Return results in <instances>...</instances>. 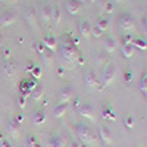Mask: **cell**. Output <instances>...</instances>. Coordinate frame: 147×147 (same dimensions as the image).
Here are the masks:
<instances>
[{
	"label": "cell",
	"mask_w": 147,
	"mask_h": 147,
	"mask_svg": "<svg viewBox=\"0 0 147 147\" xmlns=\"http://www.w3.org/2000/svg\"><path fill=\"white\" fill-rule=\"evenodd\" d=\"M77 136L84 144H87V146H96V143H97L96 136L91 132V129L85 124H78L77 125Z\"/></svg>",
	"instance_id": "obj_1"
},
{
	"label": "cell",
	"mask_w": 147,
	"mask_h": 147,
	"mask_svg": "<svg viewBox=\"0 0 147 147\" xmlns=\"http://www.w3.org/2000/svg\"><path fill=\"white\" fill-rule=\"evenodd\" d=\"M59 52H60V57H62L63 60H68L69 63L75 62V60L78 59V56H80L78 49L74 47L69 41H63L62 46H60V49H59Z\"/></svg>",
	"instance_id": "obj_2"
},
{
	"label": "cell",
	"mask_w": 147,
	"mask_h": 147,
	"mask_svg": "<svg viewBox=\"0 0 147 147\" xmlns=\"http://www.w3.org/2000/svg\"><path fill=\"white\" fill-rule=\"evenodd\" d=\"M115 75H116V68H115V65L107 63V65L105 66V69H103L102 78H100V90L112 84V81L115 80Z\"/></svg>",
	"instance_id": "obj_3"
},
{
	"label": "cell",
	"mask_w": 147,
	"mask_h": 147,
	"mask_svg": "<svg viewBox=\"0 0 147 147\" xmlns=\"http://www.w3.org/2000/svg\"><path fill=\"white\" fill-rule=\"evenodd\" d=\"M118 27L124 31H136V22H134L132 16L129 13H121L118 16Z\"/></svg>",
	"instance_id": "obj_4"
},
{
	"label": "cell",
	"mask_w": 147,
	"mask_h": 147,
	"mask_svg": "<svg viewBox=\"0 0 147 147\" xmlns=\"http://www.w3.org/2000/svg\"><path fill=\"white\" fill-rule=\"evenodd\" d=\"M84 78H85V84H87L88 88H91V90H100V80L97 78L93 72H87Z\"/></svg>",
	"instance_id": "obj_5"
},
{
	"label": "cell",
	"mask_w": 147,
	"mask_h": 147,
	"mask_svg": "<svg viewBox=\"0 0 147 147\" xmlns=\"http://www.w3.org/2000/svg\"><path fill=\"white\" fill-rule=\"evenodd\" d=\"M77 110H78V113H80L81 116H84V118L91 119V121H94V119H96L94 109H93L90 105H87V103H81V106H80Z\"/></svg>",
	"instance_id": "obj_6"
},
{
	"label": "cell",
	"mask_w": 147,
	"mask_h": 147,
	"mask_svg": "<svg viewBox=\"0 0 147 147\" xmlns=\"http://www.w3.org/2000/svg\"><path fill=\"white\" fill-rule=\"evenodd\" d=\"M38 18L44 24H47L49 21H52V7L49 5H41L38 7Z\"/></svg>",
	"instance_id": "obj_7"
},
{
	"label": "cell",
	"mask_w": 147,
	"mask_h": 147,
	"mask_svg": "<svg viewBox=\"0 0 147 147\" xmlns=\"http://www.w3.org/2000/svg\"><path fill=\"white\" fill-rule=\"evenodd\" d=\"M65 9L69 12L71 15H77L78 12L82 9V3L80 0H66L65 2Z\"/></svg>",
	"instance_id": "obj_8"
},
{
	"label": "cell",
	"mask_w": 147,
	"mask_h": 147,
	"mask_svg": "<svg viewBox=\"0 0 147 147\" xmlns=\"http://www.w3.org/2000/svg\"><path fill=\"white\" fill-rule=\"evenodd\" d=\"M18 125H19V124H16L15 119H13V121H9L7 125H6V132L9 134V137L15 138V140H18L19 136H21V131H19V127H18Z\"/></svg>",
	"instance_id": "obj_9"
},
{
	"label": "cell",
	"mask_w": 147,
	"mask_h": 147,
	"mask_svg": "<svg viewBox=\"0 0 147 147\" xmlns=\"http://www.w3.org/2000/svg\"><path fill=\"white\" fill-rule=\"evenodd\" d=\"M97 132H99V138L103 141V144L112 143V134H110V131L106 125H100L99 128H97Z\"/></svg>",
	"instance_id": "obj_10"
},
{
	"label": "cell",
	"mask_w": 147,
	"mask_h": 147,
	"mask_svg": "<svg viewBox=\"0 0 147 147\" xmlns=\"http://www.w3.org/2000/svg\"><path fill=\"white\" fill-rule=\"evenodd\" d=\"M3 72L7 78H15L18 75V68L15 62H6L3 66Z\"/></svg>",
	"instance_id": "obj_11"
},
{
	"label": "cell",
	"mask_w": 147,
	"mask_h": 147,
	"mask_svg": "<svg viewBox=\"0 0 147 147\" xmlns=\"http://www.w3.org/2000/svg\"><path fill=\"white\" fill-rule=\"evenodd\" d=\"M18 19V16L15 13H12V12H6L0 16V25L2 27H7V25H12V24H15Z\"/></svg>",
	"instance_id": "obj_12"
},
{
	"label": "cell",
	"mask_w": 147,
	"mask_h": 147,
	"mask_svg": "<svg viewBox=\"0 0 147 147\" xmlns=\"http://www.w3.org/2000/svg\"><path fill=\"white\" fill-rule=\"evenodd\" d=\"M68 140L63 136H55L49 140V147H66Z\"/></svg>",
	"instance_id": "obj_13"
},
{
	"label": "cell",
	"mask_w": 147,
	"mask_h": 147,
	"mask_svg": "<svg viewBox=\"0 0 147 147\" xmlns=\"http://www.w3.org/2000/svg\"><path fill=\"white\" fill-rule=\"evenodd\" d=\"M43 44H44V47L47 49V50H50V52L56 50V47H57L56 37H53L52 34H47V35L44 37V40H43Z\"/></svg>",
	"instance_id": "obj_14"
},
{
	"label": "cell",
	"mask_w": 147,
	"mask_h": 147,
	"mask_svg": "<svg viewBox=\"0 0 147 147\" xmlns=\"http://www.w3.org/2000/svg\"><path fill=\"white\" fill-rule=\"evenodd\" d=\"M97 5H99V9L103 12V13H112L113 7H115L112 0H99Z\"/></svg>",
	"instance_id": "obj_15"
},
{
	"label": "cell",
	"mask_w": 147,
	"mask_h": 147,
	"mask_svg": "<svg viewBox=\"0 0 147 147\" xmlns=\"http://www.w3.org/2000/svg\"><path fill=\"white\" fill-rule=\"evenodd\" d=\"M68 107H69V103L56 105V106L53 107V118H62V116L68 112Z\"/></svg>",
	"instance_id": "obj_16"
},
{
	"label": "cell",
	"mask_w": 147,
	"mask_h": 147,
	"mask_svg": "<svg viewBox=\"0 0 147 147\" xmlns=\"http://www.w3.org/2000/svg\"><path fill=\"white\" fill-rule=\"evenodd\" d=\"M47 119V113H46V110L41 109V110H37L35 115L32 116V124L34 125H43L44 122Z\"/></svg>",
	"instance_id": "obj_17"
},
{
	"label": "cell",
	"mask_w": 147,
	"mask_h": 147,
	"mask_svg": "<svg viewBox=\"0 0 147 147\" xmlns=\"http://www.w3.org/2000/svg\"><path fill=\"white\" fill-rule=\"evenodd\" d=\"M24 16H25L27 22L30 24L31 27H34V28H38V24H37V15L34 13V10H32L31 7H28V9L25 10V13H24Z\"/></svg>",
	"instance_id": "obj_18"
},
{
	"label": "cell",
	"mask_w": 147,
	"mask_h": 147,
	"mask_svg": "<svg viewBox=\"0 0 147 147\" xmlns=\"http://www.w3.org/2000/svg\"><path fill=\"white\" fill-rule=\"evenodd\" d=\"M74 97V91L72 87H63L60 90V102L62 103H69Z\"/></svg>",
	"instance_id": "obj_19"
},
{
	"label": "cell",
	"mask_w": 147,
	"mask_h": 147,
	"mask_svg": "<svg viewBox=\"0 0 147 147\" xmlns=\"http://www.w3.org/2000/svg\"><path fill=\"white\" fill-rule=\"evenodd\" d=\"M105 49H106V52L107 53H113L116 50V40L113 38L112 35H107L105 37Z\"/></svg>",
	"instance_id": "obj_20"
},
{
	"label": "cell",
	"mask_w": 147,
	"mask_h": 147,
	"mask_svg": "<svg viewBox=\"0 0 147 147\" xmlns=\"http://www.w3.org/2000/svg\"><path fill=\"white\" fill-rule=\"evenodd\" d=\"M80 35L84 37V38H88L91 35V25L88 21H82L80 24Z\"/></svg>",
	"instance_id": "obj_21"
},
{
	"label": "cell",
	"mask_w": 147,
	"mask_h": 147,
	"mask_svg": "<svg viewBox=\"0 0 147 147\" xmlns=\"http://www.w3.org/2000/svg\"><path fill=\"white\" fill-rule=\"evenodd\" d=\"M60 19H62V9H60L59 6H55L52 9V21H53V25H57V24L60 22Z\"/></svg>",
	"instance_id": "obj_22"
},
{
	"label": "cell",
	"mask_w": 147,
	"mask_h": 147,
	"mask_svg": "<svg viewBox=\"0 0 147 147\" xmlns=\"http://www.w3.org/2000/svg\"><path fill=\"white\" fill-rule=\"evenodd\" d=\"M43 96H44V90H43V87H41L40 84H37V85H35V88L31 91L32 100H37V102H38V100H41V97H43Z\"/></svg>",
	"instance_id": "obj_23"
},
{
	"label": "cell",
	"mask_w": 147,
	"mask_h": 147,
	"mask_svg": "<svg viewBox=\"0 0 147 147\" xmlns=\"http://www.w3.org/2000/svg\"><path fill=\"white\" fill-rule=\"evenodd\" d=\"M105 119H109V121H115L116 119V113L113 112V109L110 107V106H106L103 109V115H102Z\"/></svg>",
	"instance_id": "obj_24"
},
{
	"label": "cell",
	"mask_w": 147,
	"mask_h": 147,
	"mask_svg": "<svg viewBox=\"0 0 147 147\" xmlns=\"http://www.w3.org/2000/svg\"><path fill=\"white\" fill-rule=\"evenodd\" d=\"M134 52H136V47H134L132 44H127L122 47V55H124V57H132L134 56Z\"/></svg>",
	"instance_id": "obj_25"
},
{
	"label": "cell",
	"mask_w": 147,
	"mask_h": 147,
	"mask_svg": "<svg viewBox=\"0 0 147 147\" xmlns=\"http://www.w3.org/2000/svg\"><path fill=\"white\" fill-rule=\"evenodd\" d=\"M96 25L99 27L102 31H106V30H109L110 22H109V19H107L106 16H100V18H99V21H97V24H96Z\"/></svg>",
	"instance_id": "obj_26"
},
{
	"label": "cell",
	"mask_w": 147,
	"mask_h": 147,
	"mask_svg": "<svg viewBox=\"0 0 147 147\" xmlns=\"http://www.w3.org/2000/svg\"><path fill=\"white\" fill-rule=\"evenodd\" d=\"M41 59H43V62L46 63V65H52V62H53V56H52V52L50 50H44V53L41 55Z\"/></svg>",
	"instance_id": "obj_27"
},
{
	"label": "cell",
	"mask_w": 147,
	"mask_h": 147,
	"mask_svg": "<svg viewBox=\"0 0 147 147\" xmlns=\"http://www.w3.org/2000/svg\"><path fill=\"white\" fill-rule=\"evenodd\" d=\"M132 46H134V47L141 49V50H146V49H147V43H146L144 40H141V38H134Z\"/></svg>",
	"instance_id": "obj_28"
},
{
	"label": "cell",
	"mask_w": 147,
	"mask_h": 147,
	"mask_svg": "<svg viewBox=\"0 0 147 147\" xmlns=\"http://www.w3.org/2000/svg\"><path fill=\"white\" fill-rule=\"evenodd\" d=\"M132 41H134V37H132L131 32H127V34L122 35V44H124V46H127V44H132Z\"/></svg>",
	"instance_id": "obj_29"
},
{
	"label": "cell",
	"mask_w": 147,
	"mask_h": 147,
	"mask_svg": "<svg viewBox=\"0 0 147 147\" xmlns=\"http://www.w3.org/2000/svg\"><path fill=\"white\" fill-rule=\"evenodd\" d=\"M140 90L144 93L147 90V71L143 74V77H141V81H140Z\"/></svg>",
	"instance_id": "obj_30"
},
{
	"label": "cell",
	"mask_w": 147,
	"mask_h": 147,
	"mask_svg": "<svg viewBox=\"0 0 147 147\" xmlns=\"http://www.w3.org/2000/svg\"><path fill=\"white\" fill-rule=\"evenodd\" d=\"M91 35L96 37V38H99V37L103 35V31H102L99 27H97V25H93V27H91Z\"/></svg>",
	"instance_id": "obj_31"
},
{
	"label": "cell",
	"mask_w": 147,
	"mask_h": 147,
	"mask_svg": "<svg viewBox=\"0 0 147 147\" xmlns=\"http://www.w3.org/2000/svg\"><path fill=\"white\" fill-rule=\"evenodd\" d=\"M37 143V137L35 136H30L25 138V147H34V144Z\"/></svg>",
	"instance_id": "obj_32"
},
{
	"label": "cell",
	"mask_w": 147,
	"mask_h": 147,
	"mask_svg": "<svg viewBox=\"0 0 147 147\" xmlns=\"http://www.w3.org/2000/svg\"><path fill=\"white\" fill-rule=\"evenodd\" d=\"M125 127H128L129 129L134 128V118H132L131 115H127V116H125Z\"/></svg>",
	"instance_id": "obj_33"
},
{
	"label": "cell",
	"mask_w": 147,
	"mask_h": 147,
	"mask_svg": "<svg viewBox=\"0 0 147 147\" xmlns=\"http://www.w3.org/2000/svg\"><path fill=\"white\" fill-rule=\"evenodd\" d=\"M31 74H32V78L38 80V78L41 77V68H38V66H34V69L31 71Z\"/></svg>",
	"instance_id": "obj_34"
},
{
	"label": "cell",
	"mask_w": 147,
	"mask_h": 147,
	"mask_svg": "<svg viewBox=\"0 0 147 147\" xmlns=\"http://www.w3.org/2000/svg\"><path fill=\"white\" fill-rule=\"evenodd\" d=\"M0 147H12V146L9 144V141H7L3 136H0Z\"/></svg>",
	"instance_id": "obj_35"
},
{
	"label": "cell",
	"mask_w": 147,
	"mask_h": 147,
	"mask_svg": "<svg viewBox=\"0 0 147 147\" xmlns=\"http://www.w3.org/2000/svg\"><path fill=\"white\" fill-rule=\"evenodd\" d=\"M44 50H46V47H44L43 41H40V43H37V52H38L40 55H43V53H44Z\"/></svg>",
	"instance_id": "obj_36"
},
{
	"label": "cell",
	"mask_w": 147,
	"mask_h": 147,
	"mask_svg": "<svg viewBox=\"0 0 147 147\" xmlns=\"http://www.w3.org/2000/svg\"><path fill=\"white\" fill-rule=\"evenodd\" d=\"M131 77H132V74H131V71L125 72V81H127V84H129V82H131Z\"/></svg>",
	"instance_id": "obj_37"
},
{
	"label": "cell",
	"mask_w": 147,
	"mask_h": 147,
	"mask_svg": "<svg viewBox=\"0 0 147 147\" xmlns=\"http://www.w3.org/2000/svg\"><path fill=\"white\" fill-rule=\"evenodd\" d=\"M66 147H80V144H78L75 140H72V141H69V143L66 144Z\"/></svg>",
	"instance_id": "obj_38"
},
{
	"label": "cell",
	"mask_w": 147,
	"mask_h": 147,
	"mask_svg": "<svg viewBox=\"0 0 147 147\" xmlns=\"http://www.w3.org/2000/svg\"><path fill=\"white\" fill-rule=\"evenodd\" d=\"M22 121H24V113H18L15 122H16V124H19V122H22Z\"/></svg>",
	"instance_id": "obj_39"
},
{
	"label": "cell",
	"mask_w": 147,
	"mask_h": 147,
	"mask_svg": "<svg viewBox=\"0 0 147 147\" xmlns=\"http://www.w3.org/2000/svg\"><path fill=\"white\" fill-rule=\"evenodd\" d=\"M0 2H3L5 5H15L18 0H0Z\"/></svg>",
	"instance_id": "obj_40"
},
{
	"label": "cell",
	"mask_w": 147,
	"mask_h": 147,
	"mask_svg": "<svg viewBox=\"0 0 147 147\" xmlns=\"http://www.w3.org/2000/svg\"><path fill=\"white\" fill-rule=\"evenodd\" d=\"M77 62H78L80 65H84V62H85V59H84V56H82V55H80V56H78V59H77Z\"/></svg>",
	"instance_id": "obj_41"
},
{
	"label": "cell",
	"mask_w": 147,
	"mask_h": 147,
	"mask_svg": "<svg viewBox=\"0 0 147 147\" xmlns=\"http://www.w3.org/2000/svg\"><path fill=\"white\" fill-rule=\"evenodd\" d=\"M81 103H82V102H81V99H75V100H74V106H75L77 109L81 106Z\"/></svg>",
	"instance_id": "obj_42"
},
{
	"label": "cell",
	"mask_w": 147,
	"mask_h": 147,
	"mask_svg": "<svg viewBox=\"0 0 147 147\" xmlns=\"http://www.w3.org/2000/svg\"><path fill=\"white\" fill-rule=\"evenodd\" d=\"M63 74H65V69H63L62 66H60V68L57 69V75H59V77H62V75H63Z\"/></svg>",
	"instance_id": "obj_43"
},
{
	"label": "cell",
	"mask_w": 147,
	"mask_h": 147,
	"mask_svg": "<svg viewBox=\"0 0 147 147\" xmlns=\"http://www.w3.org/2000/svg\"><path fill=\"white\" fill-rule=\"evenodd\" d=\"M19 106H21V107L25 106V97H21V99H19Z\"/></svg>",
	"instance_id": "obj_44"
},
{
	"label": "cell",
	"mask_w": 147,
	"mask_h": 147,
	"mask_svg": "<svg viewBox=\"0 0 147 147\" xmlns=\"http://www.w3.org/2000/svg\"><path fill=\"white\" fill-rule=\"evenodd\" d=\"M9 56H10V52H9V50H7V49H5V57H6V59H7V57H9Z\"/></svg>",
	"instance_id": "obj_45"
},
{
	"label": "cell",
	"mask_w": 147,
	"mask_h": 147,
	"mask_svg": "<svg viewBox=\"0 0 147 147\" xmlns=\"http://www.w3.org/2000/svg\"><path fill=\"white\" fill-rule=\"evenodd\" d=\"M143 27H144V28H147V16L143 19Z\"/></svg>",
	"instance_id": "obj_46"
},
{
	"label": "cell",
	"mask_w": 147,
	"mask_h": 147,
	"mask_svg": "<svg viewBox=\"0 0 147 147\" xmlns=\"http://www.w3.org/2000/svg\"><path fill=\"white\" fill-rule=\"evenodd\" d=\"M34 147H41V144H40V143H38V141H37V143H35V144H34Z\"/></svg>",
	"instance_id": "obj_47"
},
{
	"label": "cell",
	"mask_w": 147,
	"mask_h": 147,
	"mask_svg": "<svg viewBox=\"0 0 147 147\" xmlns=\"http://www.w3.org/2000/svg\"><path fill=\"white\" fill-rule=\"evenodd\" d=\"M112 2H115V3H121L122 0H112Z\"/></svg>",
	"instance_id": "obj_48"
},
{
	"label": "cell",
	"mask_w": 147,
	"mask_h": 147,
	"mask_svg": "<svg viewBox=\"0 0 147 147\" xmlns=\"http://www.w3.org/2000/svg\"><path fill=\"white\" fill-rule=\"evenodd\" d=\"M144 96H146V99H147V90H146V91H144Z\"/></svg>",
	"instance_id": "obj_49"
},
{
	"label": "cell",
	"mask_w": 147,
	"mask_h": 147,
	"mask_svg": "<svg viewBox=\"0 0 147 147\" xmlns=\"http://www.w3.org/2000/svg\"><path fill=\"white\" fill-rule=\"evenodd\" d=\"M144 31H146V35H147V28H144Z\"/></svg>",
	"instance_id": "obj_50"
},
{
	"label": "cell",
	"mask_w": 147,
	"mask_h": 147,
	"mask_svg": "<svg viewBox=\"0 0 147 147\" xmlns=\"http://www.w3.org/2000/svg\"><path fill=\"white\" fill-rule=\"evenodd\" d=\"M90 2H91V0H90Z\"/></svg>",
	"instance_id": "obj_51"
}]
</instances>
